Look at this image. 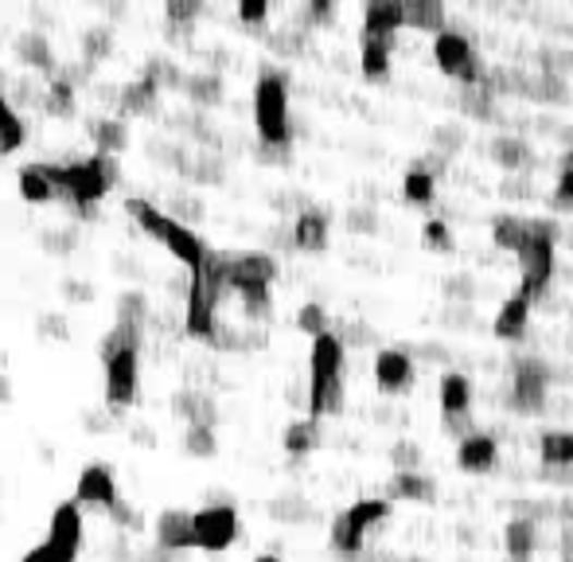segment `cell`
Instances as JSON below:
<instances>
[{
	"mask_svg": "<svg viewBox=\"0 0 573 562\" xmlns=\"http://www.w3.org/2000/svg\"><path fill=\"white\" fill-rule=\"evenodd\" d=\"M527 320H531V301L523 297V293H511V297L500 305V313H496L491 332H496L500 340H519L523 332H527Z\"/></svg>",
	"mask_w": 573,
	"mask_h": 562,
	"instance_id": "cell-23",
	"label": "cell"
},
{
	"mask_svg": "<svg viewBox=\"0 0 573 562\" xmlns=\"http://www.w3.org/2000/svg\"><path fill=\"white\" fill-rule=\"evenodd\" d=\"M16 187H20V199L32 207H44V204H59V192L51 184V176L44 172V164H24L16 172Z\"/></svg>",
	"mask_w": 573,
	"mask_h": 562,
	"instance_id": "cell-22",
	"label": "cell"
},
{
	"mask_svg": "<svg viewBox=\"0 0 573 562\" xmlns=\"http://www.w3.org/2000/svg\"><path fill=\"white\" fill-rule=\"evenodd\" d=\"M242 532V520L231 504H207L199 512H192V547L207 554L231 551L234 539Z\"/></svg>",
	"mask_w": 573,
	"mask_h": 562,
	"instance_id": "cell-8",
	"label": "cell"
},
{
	"mask_svg": "<svg viewBox=\"0 0 573 562\" xmlns=\"http://www.w3.org/2000/svg\"><path fill=\"white\" fill-rule=\"evenodd\" d=\"M180 86L187 90V98H192V102L215 106L222 98V83L215 75H204V71H199V75H192V78H184Z\"/></svg>",
	"mask_w": 573,
	"mask_h": 562,
	"instance_id": "cell-33",
	"label": "cell"
},
{
	"mask_svg": "<svg viewBox=\"0 0 573 562\" xmlns=\"http://www.w3.org/2000/svg\"><path fill=\"white\" fill-rule=\"evenodd\" d=\"M558 204H573V157L565 160L562 176H558Z\"/></svg>",
	"mask_w": 573,
	"mask_h": 562,
	"instance_id": "cell-42",
	"label": "cell"
},
{
	"mask_svg": "<svg viewBox=\"0 0 573 562\" xmlns=\"http://www.w3.org/2000/svg\"><path fill=\"white\" fill-rule=\"evenodd\" d=\"M113 51V32L110 28H90L83 32V63L94 66V63H102L106 56Z\"/></svg>",
	"mask_w": 573,
	"mask_h": 562,
	"instance_id": "cell-35",
	"label": "cell"
},
{
	"mask_svg": "<svg viewBox=\"0 0 573 562\" xmlns=\"http://www.w3.org/2000/svg\"><path fill=\"white\" fill-rule=\"evenodd\" d=\"M74 504L83 508H94V512H106L110 515L113 508L121 504V488H118V477H113V468L106 461H90L83 465L78 480H74Z\"/></svg>",
	"mask_w": 573,
	"mask_h": 562,
	"instance_id": "cell-11",
	"label": "cell"
},
{
	"mask_svg": "<svg viewBox=\"0 0 573 562\" xmlns=\"http://www.w3.org/2000/svg\"><path fill=\"white\" fill-rule=\"evenodd\" d=\"M83 539H86L83 508L74 504V500H63V504L51 512L44 551L51 554V562H78V554H83Z\"/></svg>",
	"mask_w": 573,
	"mask_h": 562,
	"instance_id": "cell-10",
	"label": "cell"
},
{
	"mask_svg": "<svg viewBox=\"0 0 573 562\" xmlns=\"http://www.w3.org/2000/svg\"><path fill=\"white\" fill-rule=\"evenodd\" d=\"M527 231H531V223L511 219V216H500L496 219V227H491V234H496V243H500L503 251H519V246L527 243Z\"/></svg>",
	"mask_w": 573,
	"mask_h": 562,
	"instance_id": "cell-32",
	"label": "cell"
},
{
	"mask_svg": "<svg viewBox=\"0 0 573 562\" xmlns=\"http://www.w3.org/2000/svg\"><path fill=\"white\" fill-rule=\"evenodd\" d=\"M153 543L164 554L192 551V512H187V508H164V512L153 520Z\"/></svg>",
	"mask_w": 573,
	"mask_h": 562,
	"instance_id": "cell-13",
	"label": "cell"
},
{
	"mask_svg": "<svg viewBox=\"0 0 573 562\" xmlns=\"http://www.w3.org/2000/svg\"><path fill=\"white\" fill-rule=\"evenodd\" d=\"M12 399V383H9V375H0V403H9Z\"/></svg>",
	"mask_w": 573,
	"mask_h": 562,
	"instance_id": "cell-47",
	"label": "cell"
},
{
	"mask_svg": "<svg viewBox=\"0 0 573 562\" xmlns=\"http://www.w3.org/2000/svg\"><path fill=\"white\" fill-rule=\"evenodd\" d=\"M39 332H44V337H63V340L71 337V328H66L59 317H51V313H47V317L39 320Z\"/></svg>",
	"mask_w": 573,
	"mask_h": 562,
	"instance_id": "cell-43",
	"label": "cell"
},
{
	"mask_svg": "<svg viewBox=\"0 0 573 562\" xmlns=\"http://www.w3.org/2000/svg\"><path fill=\"white\" fill-rule=\"evenodd\" d=\"M20 562H51V554L44 551V543H36L32 551H24V559H20Z\"/></svg>",
	"mask_w": 573,
	"mask_h": 562,
	"instance_id": "cell-46",
	"label": "cell"
},
{
	"mask_svg": "<svg viewBox=\"0 0 573 562\" xmlns=\"http://www.w3.org/2000/svg\"><path fill=\"white\" fill-rule=\"evenodd\" d=\"M172 411H176L180 418H187V426H211L215 430V403L207 399V394L180 391L176 399H172Z\"/></svg>",
	"mask_w": 573,
	"mask_h": 562,
	"instance_id": "cell-27",
	"label": "cell"
},
{
	"mask_svg": "<svg viewBox=\"0 0 573 562\" xmlns=\"http://www.w3.org/2000/svg\"><path fill=\"white\" fill-rule=\"evenodd\" d=\"M157 106H160V90L148 83L145 75H137L133 83L121 86V98H118L121 118H153Z\"/></svg>",
	"mask_w": 573,
	"mask_h": 562,
	"instance_id": "cell-18",
	"label": "cell"
},
{
	"mask_svg": "<svg viewBox=\"0 0 573 562\" xmlns=\"http://www.w3.org/2000/svg\"><path fill=\"white\" fill-rule=\"evenodd\" d=\"M86 133H90L94 149L102 152V157H121V152L130 149V125L121 122V118H90Z\"/></svg>",
	"mask_w": 573,
	"mask_h": 562,
	"instance_id": "cell-20",
	"label": "cell"
},
{
	"mask_svg": "<svg viewBox=\"0 0 573 562\" xmlns=\"http://www.w3.org/2000/svg\"><path fill=\"white\" fill-rule=\"evenodd\" d=\"M74 102H78V98H74V83L63 71H59V75L44 86V94H39V106H44L51 118H74Z\"/></svg>",
	"mask_w": 573,
	"mask_h": 562,
	"instance_id": "cell-26",
	"label": "cell"
},
{
	"mask_svg": "<svg viewBox=\"0 0 573 562\" xmlns=\"http://www.w3.org/2000/svg\"><path fill=\"white\" fill-rule=\"evenodd\" d=\"M426 239H429V243L441 246V251L449 246V234H444V223H429V227H426Z\"/></svg>",
	"mask_w": 573,
	"mask_h": 562,
	"instance_id": "cell-44",
	"label": "cell"
},
{
	"mask_svg": "<svg viewBox=\"0 0 573 562\" xmlns=\"http://www.w3.org/2000/svg\"><path fill=\"white\" fill-rule=\"evenodd\" d=\"M184 445H187L192 457H215V453H219V441H215L211 426H187Z\"/></svg>",
	"mask_w": 573,
	"mask_h": 562,
	"instance_id": "cell-36",
	"label": "cell"
},
{
	"mask_svg": "<svg viewBox=\"0 0 573 562\" xmlns=\"http://www.w3.org/2000/svg\"><path fill=\"white\" fill-rule=\"evenodd\" d=\"M278 278V262L269 254H239L227 258V293H239L246 317H266L269 290Z\"/></svg>",
	"mask_w": 573,
	"mask_h": 562,
	"instance_id": "cell-6",
	"label": "cell"
},
{
	"mask_svg": "<svg viewBox=\"0 0 573 562\" xmlns=\"http://www.w3.org/2000/svg\"><path fill=\"white\" fill-rule=\"evenodd\" d=\"M434 59L444 75L456 78V83H476V78H480V59H476V51H472L468 36H461V32H449V28L437 32Z\"/></svg>",
	"mask_w": 573,
	"mask_h": 562,
	"instance_id": "cell-12",
	"label": "cell"
},
{
	"mask_svg": "<svg viewBox=\"0 0 573 562\" xmlns=\"http://www.w3.org/2000/svg\"><path fill=\"white\" fill-rule=\"evenodd\" d=\"M343 406V340L324 332L308 352V418L320 422Z\"/></svg>",
	"mask_w": 573,
	"mask_h": 562,
	"instance_id": "cell-4",
	"label": "cell"
},
{
	"mask_svg": "<svg viewBox=\"0 0 573 562\" xmlns=\"http://www.w3.org/2000/svg\"><path fill=\"white\" fill-rule=\"evenodd\" d=\"M254 125H258L261 145L269 149H289L293 122H289V78L273 66H261L254 83Z\"/></svg>",
	"mask_w": 573,
	"mask_h": 562,
	"instance_id": "cell-5",
	"label": "cell"
},
{
	"mask_svg": "<svg viewBox=\"0 0 573 562\" xmlns=\"http://www.w3.org/2000/svg\"><path fill=\"white\" fill-rule=\"evenodd\" d=\"M375 387L382 394H402L414 387V359L402 347H382L375 356Z\"/></svg>",
	"mask_w": 573,
	"mask_h": 562,
	"instance_id": "cell-14",
	"label": "cell"
},
{
	"mask_svg": "<svg viewBox=\"0 0 573 562\" xmlns=\"http://www.w3.org/2000/svg\"><path fill=\"white\" fill-rule=\"evenodd\" d=\"M296 328L305 332V337H324L328 332V313L320 309V305H305V309L296 313Z\"/></svg>",
	"mask_w": 573,
	"mask_h": 562,
	"instance_id": "cell-38",
	"label": "cell"
},
{
	"mask_svg": "<svg viewBox=\"0 0 573 562\" xmlns=\"http://www.w3.org/2000/svg\"><path fill=\"white\" fill-rule=\"evenodd\" d=\"M44 172L51 176V184H56L59 199L71 207L74 216H83V219L110 196L121 180L118 157H102V152L78 157V160H59V164H44Z\"/></svg>",
	"mask_w": 573,
	"mask_h": 562,
	"instance_id": "cell-2",
	"label": "cell"
},
{
	"mask_svg": "<svg viewBox=\"0 0 573 562\" xmlns=\"http://www.w3.org/2000/svg\"><path fill=\"white\" fill-rule=\"evenodd\" d=\"M468 406H472V383H468V375L444 371V375H441V414H444L449 422H461V418H468Z\"/></svg>",
	"mask_w": 573,
	"mask_h": 562,
	"instance_id": "cell-21",
	"label": "cell"
},
{
	"mask_svg": "<svg viewBox=\"0 0 573 562\" xmlns=\"http://www.w3.org/2000/svg\"><path fill=\"white\" fill-rule=\"evenodd\" d=\"M515 258H519V278H523L519 293L527 301H535L546 290V281L554 278V231L546 223H531L527 243L519 246Z\"/></svg>",
	"mask_w": 573,
	"mask_h": 562,
	"instance_id": "cell-7",
	"label": "cell"
},
{
	"mask_svg": "<svg viewBox=\"0 0 573 562\" xmlns=\"http://www.w3.org/2000/svg\"><path fill=\"white\" fill-rule=\"evenodd\" d=\"M546 399V371L542 364H535V359H527V364H519L515 371V403L523 406V411H538Z\"/></svg>",
	"mask_w": 573,
	"mask_h": 562,
	"instance_id": "cell-24",
	"label": "cell"
},
{
	"mask_svg": "<svg viewBox=\"0 0 573 562\" xmlns=\"http://www.w3.org/2000/svg\"><path fill=\"white\" fill-rule=\"evenodd\" d=\"M390 515L387 500H355L348 512H340L332 520V547L340 554H359L363 551V539L375 524H382Z\"/></svg>",
	"mask_w": 573,
	"mask_h": 562,
	"instance_id": "cell-9",
	"label": "cell"
},
{
	"mask_svg": "<svg viewBox=\"0 0 573 562\" xmlns=\"http://www.w3.org/2000/svg\"><path fill=\"white\" fill-rule=\"evenodd\" d=\"M141 344H145V328L113 320L102 347H98V356H102V367H106V411L110 414H125L130 406H137Z\"/></svg>",
	"mask_w": 573,
	"mask_h": 562,
	"instance_id": "cell-1",
	"label": "cell"
},
{
	"mask_svg": "<svg viewBox=\"0 0 573 562\" xmlns=\"http://www.w3.org/2000/svg\"><path fill=\"white\" fill-rule=\"evenodd\" d=\"M565 562H573V551H570V554H565Z\"/></svg>",
	"mask_w": 573,
	"mask_h": 562,
	"instance_id": "cell-49",
	"label": "cell"
},
{
	"mask_svg": "<svg viewBox=\"0 0 573 562\" xmlns=\"http://www.w3.org/2000/svg\"><path fill=\"white\" fill-rule=\"evenodd\" d=\"M293 243L305 254H320L328 246V219L320 211H301L293 223Z\"/></svg>",
	"mask_w": 573,
	"mask_h": 562,
	"instance_id": "cell-25",
	"label": "cell"
},
{
	"mask_svg": "<svg viewBox=\"0 0 573 562\" xmlns=\"http://www.w3.org/2000/svg\"><path fill=\"white\" fill-rule=\"evenodd\" d=\"M125 216H130L133 223H137L141 231L153 239V243L164 246V251L172 254L180 266H187V270H199V266H204V258L211 254V246H207L204 239L192 231V227L176 223V219L168 216V211H160L153 199L130 196V199H125Z\"/></svg>",
	"mask_w": 573,
	"mask_h": 562,
	"instance_id": "cell-3",
	"label": "cell"
},
{
	"mask_svg": "<svg viewBox=\"0 0 573 562\" xmlns=\"http://www.w3.org/2000/svg\"><path fill=\"white\" fill-rule=\"evenodd\" d=\"M390 47H394V39L363 36V75H367V78L387 75V71H390Z\"/></svg>",
	"mask_w": 573,
	"mask_h": 562,
	"instance_id": "cell-30",
	"label": "cell"
},
{
	"mask_svg": "<svg viewBox=\"0 0 573 562\" xmlns=\"http://www.w3.org/2000/svg\"><path fill=\"white\" fill-rule=\"evenodd\" d=\"M496 457H500V445H496L491 433H468L456 445V461H461L464 473H488L496 465Z\"/></svg>",
	"mask_w": 573,
	"mask_h": 562,
	"instance_id": "cell-19",
	"label": "cell"
},
{
	"mask_svg": "<svg viewBox=\"0 0 573 562\" xmlns=\"http://www.w3.org/2000/svg\"><path fill=\"white\" fill-rule=\"evenodd\" d=\"M254 562H281V559H278V554H258Z\"/></svg>",
	"mask_w": 573,
	"mask_h": 562,
	"instance_id": "cell-48",
	"label": "cell"
},
{
	"mask_svg": "<svg viewBox=\"0 0 573 562\" xmlns=\"http://www.w3.org/2000/svg\"><path fill=\"white\" fill-rule=\"evenodd\" d=\"M538 457L546 461V465H573V433H542V441H538Z\"/></svg>",
	"mask_w": 573,
	"mask_h": 562,
	"instance_id": "cell-31",
	"label": "cell"
},
{
	"mask_svg": "<svg viewBox=\"0 0 573 562\" xmlns=\"http://www.w3.org/2000/svg\"><path fill=\"white\" fill-rule=\"evenodd\" d=\"M281 445H285V453H293V457L313 453L316 445H320V422H313V418L293 422V426L285 430V438H281Z\"/></svg>",
	"mask_w": 573,
	"mask_h": 562,
	"instance_id": "cell-29",
	"label": "cell"
},
{
	"mask_svg": "<svg viewBox=\"0 0 573 562\" xmlns=\"http://www.w3.org/2000/svg\"><path fill=\"white\" fill-rule=\"evenodd\" d=\"M394 492H398V497H410V500H426L429 497V480L414 477V473H398Z\"/></svg>",
	"mask_w": 573,
	"mask_h": 562,
	"instance_id": "cell-39",
	"label": "cell"
},
{
	"mask_svg": "<svg viewBox=\"0 0 573 562\" xmlns=\"http://www.w3.org/2000/svg\"><path fill=\"white\" fill-rule=\"evenodd\" d=\"M164 16L168 24L176 28V24H192L195 16H199V4H184V0H172V4H164Z\"/></svg>",
	"mask_w": 573,
	"mask_h": 562,
	"instance_id": "cell-41",
	"label": "cell"
},
{
	"mask_svg": "<svg viewBox=\"0 0 573 562\" xmlns=\"http://www.w3.org/2000/svg\"><path fill=\"white\" fill-rule=\"evenodd\" d=\"M503 547H508L511 562H531V554H535V524L511 520L508 532H503Z\"/></svg>",
	"mask_w": 573,
	"mask_h": 562,
	"instance_id": "cell-28",
	"label": "cell"
},
{
	"mask_svg": "<svg viewBox=\"0 0 573 562\" xmlns=\"http://www.w3.org/2000/svg\"><path fill=\"white\" fill-rule=\"evenodd\" d=\"M63 293H66V297H74V301H86V297H90V290H86V285H78V281H66Z\"/></svg>",
	"mask_w": 573,
	"mask_h": 562,
	"instance_id": "cell-45",
	"label": "cell"
},
{
	"mask_svg": "<svg viewBox=\"0 0 573 562\" xmlns=\"http://www.w3.org/2000/svg\"><path fill=\"white\" fill-rule=\"evenodd\" d=\"M402 9H406V24H414V28L444 32V9L437 0H429V4H402Z\"/></svg>",
	"mask_w": 573,
	"mask_h": 562,
	"instance_id": "cell-34",
	"label": "cell"
},
{
	"mask_svg": "<svg viewBox=\"0 0 573 562\" xmlns=\"http://www.w3.org/2000/svg\"><path fill=\"white\" fill-rule=\"evenodd\" d=\"M239 20L246 24V28H258V24H266V20H269V4H266V0H242Z\"/></svg>",
	"mask_w": 573,
	"mask_h": 562,
	"instance_id": "cell-40",
	"label": "cell"
},
{
	"mask_svg": "<svg viewBox=\"0 0 573 562\" xmlns=\"http://www.w3.org/2000/svg\"><path fill=\"white\" fill-rule=\"evenodd\" d=\"M402 196H406L410 204H429V199H434V176L422 169L406 172V180H402Z\"/></svg>",
	"mask_w": 573,
	"mask_h": 562,
	"instance_id": "cell-37",
	"label": "cell"
},
{
	"mask_svg": "<svg viewBox=\"0 0 573 562\" xmlns=\"http://www.w3.org/2000/svg\"><path fill=\"white\" fill-rule=\"evenodd\" d=\"M12 51H16V63H24L28 71H39V75H51V78L59 75L56 47H51L47 32H39V28L20 32V36L12 39Z\"/></svg>",
	"mask_w": 573,
	"mask_h": 562,
	"instance_id": "cell-15",
	"label": "cell"
},
{
	"mask_svg": "<svg viewBox=\"0 0 573 562\" xmlns=\"http://www.w3.org/2000/svg\"><path fill=\"white\" fill-rule=\"evenodd\" d=\"M28 145V125L20 118L16 102L9 98V86H4V75H0V157H12Z\"/></svg>",
	"mask_w": 573,
	"mask_h": 562,
	"instance_id": "cell-17",
	"label": "cell"
},
{
	"mask_svg": "<svg viewBox=\"0 0 573 562\" xmlns=\"http://www.w3.org/2000/svg\"><path fill=\"white\" fill-rule=\"evenodd\" d=\"M398 28H406V9H402V0H370L367 9H363V36L394 39Z\"/></svg>",
	"mask_w": 573,
	"mask_h": 562,
	"instance_id": "cell-16",
	"label": "cell"
}]
</instances>
